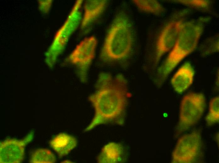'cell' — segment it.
I'll return each instance as SVG.
<instances>
[{"label":"cell","instance_id":"3","mask_svg":"<svg viewBox=\"0 0 219 163\" xmlns=\"http://www.w3.org/2000/svg\"><path fill=\"white\" fill-rule=\"evenodd\" d=\"M203 30L200 22H184L171 51L158 70L161 82L185 57L195 50Z\"/></svg>","mask_w":219,"mask_h":163},{"label":"cell","instance_id":"17","mask_svg":"<svg viewBox=\"0 0 219 163\" xmlns=\"http://www.w3.org/2000/svg\"><path fill=\"white\" fill-rule=\"evenodd\" d=\"M177 2L188 6L198 9H208L210 7V2L206 0H179Z\"/></svg>","mask_w":219,"mask_h":163},{"label":"cell","instance_id":"4","mask_svg":"<svg viewBox=\"0 0 219 163\" xmlns=\"http://www.w3.org/2000/svg\"><path fill=\"white\" fill-rule=\"evenodd\" d=\"M205 106V99L203 94L192 92L185 95L181 102L177 134L181 133L196 124L202 117Z\"/></svg>","mask_w":219,"mask_h":163},{"label":"cell","instance_id":"9","mask_svg":"<svg viewBox=\"0 0 219 163\" xmlns=\"http://www.w3.org/2000/svg\"><path fill=\"white\" fill-rule=\"evenodd\" d=\"M32 137L30 134L24 140L8 139L0 145V161L2 163H19L23 160L26 143Z\"/></svg>","mask_w":219,"mask_h":163},{"label":"cell","instance_id":"6","mask_svg":"<svg viewBox=\"0 0 219 163\" xmlns=\"http://www.w3.org/2000/svg\"><path fill=\"white\" fill-rule=\"evenodd\" d=\"M83 0H77L64 25L58 32L50 51V61L53 65L64 49L70 35L77 29L81 21V8Z\"/></svg>","mask_w":219,"mask_h":163},{"label":"cell","instance_id":"10","mask_svg":"<svg viewBox=\"0 0 219 163\" xmlns=\"http://www.w3.org/2000/svg\"><path fill=\"white\" fill-rule=\"evenodd\" d=\"M108 1L106 0H87L84 5V13L80 25L83 31L91 26L103 14Z\"/></svg>","mask_w":219,"mask_h":163},{"label":"cell","instance_id":"1","mask_svg":"<svg viewBox=\"0 0 219 163\" xmlns=\"http://www.w3.org/2000/svg\"><path fill=\"white\" fill-rule=\"evenodd\" d=\"M127 83L122 74L113 76L107 72L101 73L95 85V91L88 97L93 106L95 114L85 129L88 132L102 124L119 123L125 109Z\"/></svg>","mask_w":219,"mask_h":163},{"label":"cell","instance_id":"8","mask_svg":"<svg viewBox=\"0 0 219 163\" xmlns=\"http://www.w3.org/2000/svg\"><path fill=\"white\" fill-rule=\"evenodd\" d=\"M185 22L172 20L168 22L160 31L155 45V62L157 64L164 55L172 49Z\"/></svg>","mask_w":219,"mask_h":163},{"label":"cell","instance_id":"11","mask_svg":"<svg viewBox=\"0 0 219 163\" xmlns=\"http://www.w3.org/2000/svg\"><path fill=\"white\" fill-rule=\"evenodd\" d=\"M194 70L191 64H183L174 75L171 80V84L177 92L181 93L185 91L193 83Z\"/></svg>","mask_w":219,"mask_h":163},{"label":"cell","instance_id":"5","mask_svg":"<svg viewBox=\"0 0 219 163\" xmlns=\"http://www.w3.org/2000/svg\"><path fill=\"white\" fill-rule=\"evenodd\" d=\"M97 43L94 36L85 38L76 45L67 59L68 63L75 66L77 77L82 83L87 81L88 71L95 56Z\"/></svg>","mask_w":219,"mask_h":163},{"label":"cell","instance_id":"14","mask_svg":"<svg viewBox=\"0 0 219 163\" xmlns=\"http://www.w3.org/2000/svg\"><path fill=\"white\" fill-rule=\"evenodd\" d=\"M132 2L140 11L156 15L163 14L165 11L163 6L155 0H132Z\"/></svg>","mask_w":219,"mask_h":163},{"label":"cell","instance_id":"2","mask_svg":"<svg viewBox=\"0 0 219 163\" xmlns=\"http://www.w3.org/2000/svg\"><path fill=\"white\" fill-rule=\"evenodd\" d=\"M135 41L133 24L124 11L118 13L106 33L100 54L104 62L120 61L127 59L132 52Z\"/></svg>","mask_w":219,"mask_h":163},{"label":"cell","instance_id":"12","mask_svg":"<svg viewBox=\"0 0 219 163\" xmlns=\"http://www.w3.org/2000/svg\"><path fill=\"white\" fill-rule=\"evenodd\" d=\"M53 149L60 157L68 155L76 146V138L65 133H61L54 137L50 141Z\"/></svg>","mask_w":219,"mask_h":163},{"label":"cell","instance_id":"13","mask_svg":"<svg viewBox=\"0 0 219 163\" xmlns=\"http://www.w3.org/2000/svg\"><path fill=\"white\" fill-rule=\"evenodd\" d=\"M121 150L119 146L115 143H110L105 146L98 157V162L113 163L120 160Z\"/></svg>","mask_w":219,"mask_h":163},{"label":"cell","instance_id":"16","mask_svg":"<svg viewBox=\"0 0 219 163\" xmlns=\"http://www.w3.org/2000/svg\"><path fill=\"white\" fill-rule=\"evenodd\" d=\"M31 160L32 163H54L56 161V157L50 151L41 149L34 152Z\"/></svg>","mask_w":219,"mask_h":163},{"label":"cell","instance_id":"15","mask_svg":"<svg viewBox=\"0 0 219 163\" xmlns=\"http://www.w3.org/2000/svg\"><path fill=\"white\" fill-rule=\"evenodd\" d=\"M219 98L217 96L211 100L209 103L208 113L205 120L208 126L217 123L219 120Z\"/></svg>","mask_w":219,"mask_h":163},{"label":"cell","instance_id":"7","mask_svg":"<svg viewBox=\"0 0 219 163\" xmlns=\"http://www.w3.org/2000/svg\"><path fill=\"white\" fill-rule=\"evenodd\" d=\"M202 145L201 136L198 131L182 136L177 141L173 151L172 162H194L200 155Z\"/></svg>","mask_w":219,"mask_h":163}]
</instances>
